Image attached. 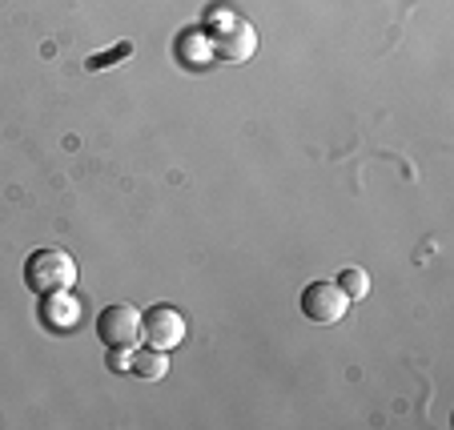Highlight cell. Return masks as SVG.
Listing matches in <instances>:
<instances>
[{
    "mask_svg": "<svg viewBox=\"0 0 454 430\" xmlns=\"http://www.w3.org/2000/svg\"><path fill=\"white\" fill-rule=\"evenodd\" d=\"M346 310H350V298L342 293L338 282H309L301 290V314L314 326H334V322L346 318Z\"/></svg>",
    "mask_w": 454,
    "mask_h": 430,
    "instance_id": "obj_3",
    "label": "cell"
},
{
    "mask_svg": "<svg viewBox=\"0 0 454 430\" xmlns=\"http://www.w3.org/2000/svg\"><path fill=\"white\" fill-rule=\"evenodd\" d=\"M25 285L41 298L77 285V258L69 250H33L25 258Z\"/></svg>",
    "mask_w": 454,
    "mask_h": 430,
    "instance_id": "obj_1",
    "label": "cell"
},
{
    "mask_svg": "<svg viewBox=\"0 0 454 430\" xmlns=\"http://www.w3.org/2000/svg\"><path fill=\"white\" fill-rule=\"evenodd\" d=\"M338 285H342V293H346V298H366V293H370V274H366V270H358V266H350V270H342V274H338Z\"/></svg>",
    "mask_w": 454,
    "mask_h": 430,
    "instance_id": "obj_8",
    "label": "cell"
},
{
    "mask_svg": "<svg viewBox=\"0 0 454 430\" xmlns=\"http://www.w3.org/2000/svg\"><path fill=\"white\" fill-rule=\"evenodd\" d=\"M141 338L153 350H177L185 342V314L177 306H165V301L161 306H149L141 314Z\"/></svg>",
    "mask_w": 454,
    "mask_h": 430,
    "instance_id": "obj_4",
    "label": "cell"
},
{
    "mask_svg": "<svg viewBox=\"0 0 454 430\" xmlns=\"http://www.w3.org/2000/svg\"><path fill=\"white\" fill-rule=\"evenodd\" d=\"M77 314L81 306L73 301V293H49V306H44V322H49L52 330H73L77 326Z\"/></svg>",
    "mask_w": 454,
    "mask_h": 430,
    "instance_id": "obj_7",
    "label": "cell"
},
{
    "mask_svg": "<svg viewBox=\"0 0 454 430\" xmlns=\"http://www.w3.org/2000/svg\"><path fill=\"white\" fill-rule=\"evenodd\" d=\"M97 338H101L109 350H137L141 342V310L137 306H125V301H113L97 314Z\"/></svg>",
    "mask_w": 454,
    "mask_h": 430,
    "instance_id": "obj_2",
    "label": "cell"
},
{
    "mask_svg": "<svg viewBox=\"0 0 454 430\" xmlns=\"http://www.w3.org/2000/svg\"><path fill=\"white\" fill-rule=\"evenodd\" d=\"M254 49H257V33H254V28H249L241 17H230V20H225V25L214 33V52H217L222 60H233V65H238V60H249V57H254Z\"/></svg>",
    "mask_w": 454,
    "mask_h": 430,
    "instance_id": "obj_5",
    "label": "cell"
},
{
    "mask_svg": "<svg viewBox=\"0 0 454 430\" xmlns=\"http://www.w3.org/2000/svg\"><path fill=\"white\" fill-rule=\"evenodd\" d=\"M129 371L137 374V379H145V382H161L165 374H169V350H153V346H145V350H133Z\"/></svg>",
    "mask_w": 454,
    "mask_h": 430,
    "instance_id": "obj_6",
    "label": "cell"
}]
</instances>
